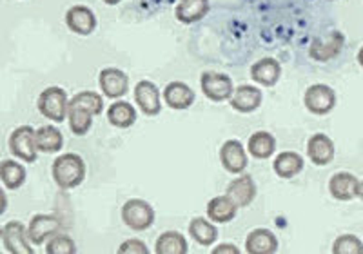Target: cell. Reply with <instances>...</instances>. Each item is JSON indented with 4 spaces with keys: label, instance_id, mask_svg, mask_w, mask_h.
Instances as JSON below:
<instances>
[{
    "label": "cell",
    "instance_id": "obj_7",
    "mask_svg": "<svg viewBox=\"0 0 363 254\" xmlns=\"http://www.w3.org/2000/svg\"><path fill=\"white\" fill-rule=\"evenodd\" d=\"M2 245L9 254H33L35 249L31 247V240L28 236V227L18 220H11L4 223L0 231Z\"/></svg>",
    "mask_w": 363,
    "mask_h": 254
},
{
    "label": "cell",
    "instance_id": "obj_9",
    "mask_svg": "<svg viewBox=\"0 0 363 254\" xmlns=\"http://www.w3.org/2000/svg\"><path fill=\"white\" fill-rule=\"evenodd\" d=\"M220 162L231 175H242L247 169V151L240 140H225L220 148Z\"/></svg>",
    "mask_w": 363,
    "mask_h": 254
},
{
    "label": "cell",
    "instance_id": "obj_33",
    "mask_svg": "<svg viewBox=\"0 0 363 254\" xmlns=\"http://www.w3.org/2000/svg\"><path fill=\"white\" fill-rule=\"evenodd\" d=\"M45 253L48 254H74L77 253V245H74L73 238L67 236L64 233L55 234L53 238L48 240L45 245Z\"/></svg>",
    "mask_w": 363,
    "mask_h": 254
},
{
    "label": "cell",
    "instance_id": "obj_31",
    "mask_svg": "<svg viewBox=\"0 0 363 254\" xmlns=\"http://www.w3.org/2000/svg\"><path fill=\"white\" fill-rule=\"evenodd\" d=\"M69 102L77 104V106H82L89 111L93 116L102 115L104 102H102V94H99L96 91H80L69 100Z\"/></svg>",
    "mask_w": 363,
    "mask_h": 254
},
{
    "label": "cell",
    "instance_id": "obj_16",
    "mask_svg": "<svg viewBox=\"0 0 363 254\" xmlns=\"http://www.w3.org/2000/svg\"><path fill=\"white\" fill-rule=\"evenodd\" d=\"M335 142L323 133H316L307 142V156H309V160L314 165H320V167L329 165L330 162L335 160Z\"/></svg>",
    "mask_w": 363,
    "mask_h": 254
},
{
    "label": "cell",
    "instance_id": "obj_15",
    "mask_svg": "<svg viewBox=\"0 0 363 254\" xmlns=\"http://www.w3.org/2000/svg\"><path fill=\"white\" fill-rule=\"evenodd\" d=\"M345 45V35L333 31L325 40H314L309 48V57L316 62H329L342 53Z\"/></svg>",
    "mask_w": 363,
    "mask_h": 254
},
{
    "label": "cell",
    "instance_id": "obj_14",
    "mask_svg": "<svg viewBox=\"0 0 363 254\" xmlns=\"http://www.w3.org/2000/svg\"><path fill=\"white\" fill-rule=\"evenodd\" d=\"M66 26L77 35L87 37L96 29V17L93 9L84 4H77L67 9L66 13Z\"/></svg>",
    "mask_w": 363,
    "mask_h": 254
},
{
    "label": "cell",
    "instance_id": "obj_11",
    "mask_svg": "<svg viewBox=\"0 0 363 254\" xmlns=\"http://www.w3.org/2000/svg\"><path fill=\"white\" fill-rule=\"evenodd\" d=\"M99 84L102 93L111 100L122 99L129 91L128 73H124L122 70H116V67H106V70L100 71Z\"/></svg>",
    "mask_w": 363,
    "mask_h": 254
},
{
    "label": "cell",
    "instance_id": "obj_8",
    "mask_svg": "<svg viewBox=\"0 0 363 254\" xmlns=\"http://www.w3.org/2000/svg\"><path fill=\"white\" fill-rule=\"evenodd\" d=\"M64 229L62 220L55 214H35L29 221L28 227V236L33 245H42L48 242L50 238L58 234Z\"/></svg>",
    "mask_w": 363,
    "mask_h": 254
},
{
    "label": "cell",
    "instance_id": "obj_39",
    "mask_svg": "<svg viewBox=\"0 0 363 254\" xmlns=\"http://www.w3.org/2000/svg\"><path fill=\"white\" fill-rule=\"evenodd\" d=\"M329 2H335V0H329Z\"/></svg>",
    "mask_w": 363,
    "mask_h": 254
},
{
    "label": "cell",
    "instance_id": "obj_34",
    "mask_svg": "<svg viewBox=\"0 0 363 254\" xmlns=\"http://www.w3.org/2000/svg\"><path fill=\"white\" fill-rule=\"evenodd\" d=\"M118 253L120 254H147L149 249L147 245H145L142 240H138V238H129V240H125V242L120 243L118 247Z\"/></svg>",
    "mask_w": 363,
    "mask_h": 254
},
{
    "label": "cell",
    "instance_id": "obj_20",
    "mask_svg": "<svg viewBox=\"0 0 363 254\" xmlns=\"http://www.w3.org/2000/svg\"><path fill=\"white\" fill-rule=\"evenodd\" d=\"M245 250L249 254H274L278 250L277 234L269 229H255L245 238Z\"/></svg>",
    "mask_w": 363,
    "mask_h": 254
},
{
    "label": "cell",
    "instance_id": "obj_23",
    "mask_svg": "<svg viewBox=\"0 0 363 254\" xmlns=\"http://www.w3.org/2000/svg\"><path fill=\"white\" fill-rule=\"evenodd\" d=\"M303 156L298 155L296 151H284L277 155V160L272 162V169L278 177L284 180H291V178L298 177L303 171Z\"/></svg>",
    "mask_w": 363,
    "mask_h": 254
},
{
    "label": "cell",
    "instance_id": "obj_37",
    "mask_svg": "<svg viewBox=\"0 0 363 254\" xmlns=\"http://www.w3.org/2000/svg\"><path fill=\"white\" fill-rule=\"evenodd\" d=\"M358 64L363 67V45L359 48V51H358Z\"/></svg>",
    "mask_w": 363,
    "mask_h": 254
},
{
    "label": "cell",
    "instance_id": "obj_12",
    "mask_svg": "<svg viewBox=\"0 0 363 254\" xmlns=\"http://www.w3.org/2000/svg\"><path fill=\"white\" fill-rule=\"evenodd\" d=\"M264 102V94H262L260 87L251 86V84H242V86L235 87V93L229 99V104L235 111L238 113H244V115H249V113H255L258 107Z\"/></svg>",
    "mask_w": 363,
    "mask_h": 254
},
{
    "label": "cell",
    "instance_id": "obj_2",
    "mask_svg": "<svg viewBox=\"0 0 363 254\" xmlns=\"http://www.w3.org/2000/svg\"><path fill=\"white\" fill-rule=\"evenodd\" d=\"M37 107L40 111V115L45 118L53 120V122H64L69 111V100H67V93L58 86L45 87L40 93L37 100Z\"/></svg>",
    "mask_w": 363,
    "mask_h": 254
},
{
    "label": "cell",
    "instance_id": "obj_28",
    "mask_svg": "<svg viewBox=\"0 0 363 254\" xmlns=\"http://www.w3.org/2000/svg\"><path fill=\"white\" fill-rule=\"evenodd\" d=\"M108 122L118 129H128L136 122V109L124 100L113 102L108 109Z\"/></svg>",
    "mask_w": 363,
    "mask_h": 254
},
{
    "label": "cell",
    "instance_id": "obj_4",
    "mask_svg": "<svg viewBox=\"0 0 363 254\" xmlns=\"http://www.w3.org/2000/svg\"><path fill=\"white\" fill-rule=\"evenodd\" d=\"M9 151L15 158L24 160L28 164L37 162L38 149L35 140V129L31 126H18L9 135Z\"/></svg>",
    "mask_w": 363,
    "mask_h": 254
},
{
    "label": "cell",
    "instance_id": "obj_3",
    "mask_svg": "<svg viewBox=\"0 0 363 254\" xmlns=\"http://www.w3.org/2000/svg\"><path fill=\"white\" fill-rule=\"evenodd\" d=\"M122 220L135 233H144L155 223V209L142 198H131L122 205Z\"/></svg>",
    "mask_w": 363,
    "mask_h": 254
},
{
    "label": "cell",
    "instance_id": "obj_21",
    "mask_svg": "<svg viewBox=\"0 0 363 254\" xmlns=\"http://www.w3.org/2000/svg\"><path fill=\"white\" fill-rule=\"evenodd\" d=\"M209 0H178L174 8V17L182 24H194L200 22L209 13Z\"/></svg>",
    "mask_w": 363,
    "mask_h": 254
},
{
    "label": "cell",
    "instance_id": "obj_10",
    "mask_svg": "<svg viewBox=\"0 0 363 254\" xmlns=\"http://www.w3.org/2000/svg\"><path fill=\"white\" fill-rule=\"evenodd\" d=\"M133 94H135L136 106L140 107V111L145 116L160 115V89L157 87V84L151 82V80H140V82L135 86Z\"/></svg>",
    "mask_w": 363,
    "mask_h": 254
},
{
    "label": "cell",
    "instance_id": "obj_26",
    "mask_svg": "<svg viewBox=\"0 0 363 254\" xmlns=\"http://www.w3.org/2000/svg\"><path fill=\"white\" fill-rule=\"evenodd\" d=\"M38 153L44 155H53L64 148V136L55 126H42L35 131Z\"/></svg>",
    "mask_w": 363,
    "mask_h": 254
},
{
    "label": "cell",
    "instance_id": "obj_27",
    "mask_svg": "<svg viewBox=\"0 0 363 254\" xmlns=\"http://www.w3.org/2000/svg\"><path fill=\"white\" fill-rule=\"evenodd\" d=\"M155 253L157 254H187L189 245H187L186 236L178 231H165L157 238L155 243Z\"/></svg>",
    "mask_w": 363,
    "mask_h": 254
},
{
    "label": "cell",
    "instance_id": "obj_22",
    "mask_svg": "<svg viewBox=\"0 0 363 254\" xmlns=\"http://www.w3.org/2000/svg\"><path fill=\"white\" fill-rule=\"evenodd\" d=\"M236 211H238V205L227 194L211 198L207 204V218L215 223H229L236 218Z\"/></svg>",
    "mask_w": 363,
    "mask_h": 254
},
{
    "label": "cell",
    "instance_id": "obj_25",
    "mask_svg": "<svg viewBox=\"0 0 363 254\" xmlns=\"http://www.w3.org/2000/svg\"><path fill=\"white\" fill-rule=\"evenodd\" d=\"M189 236L199 245L211 247L218 240V229H216L215 221L196 216L189 221Z\"/></svg>",
    "mask_w": 363,
    "mask_h": 254
},
{
    "label": "cell",
    "instance_id": "obj_30",
    "mask_svg": "<svg viewBox=\"0 0 363 254\" xmlns=\"http://www.w3.org/2000/svg\"><path fill=\"white\" fill-rule=\"evenodd\" d=\"M93 118H95V116L91 115L86 107L69 102L67 120H69V127H71V131H73V135L77 136L87 135V131H89L91 126H93Z\"/></svg>",
    "mask_w": 363,
    "mask_h": 254
},
{
    "label": "cell",
    "instance_id": "obj_6",
    "mask_svg": "<svg viewBox=\"0 0 363 254\" xmlns=\"http://www.w3.org/2000/svg\"><path fill=\"white\" fill-rule=\"evenodd\" d=\"M303 104L309 113L316 116L329 115L336 106V93L333 87L327 84H313L306 89L303 94Z\"/></svg>",
    "mask_w": 363,
    "mask_h": 254
},
{
    "label": "cell",
    "instance_id": "obj_36",
    "mask_svg": "<svg viewBox=\"0 0 363 254\" xmlns=\"http://www.w3.org/2000/svg\"><path fill=\"white\" fill-rule=\"evenodd\" d=\"M104 4H108V6H116V4H120V2H122V0H102Z\"/></svg>",
    "mask_w": 363,
    "mask_h": 254
},
{
    "label": "cell",
    "instance_id": "obj_29",
    "mask_svg": "<svg viewBox=\"0 0 363 254\" xmlns=\"http://www.w3.org/2000/svg\"><path fill=\"white\" fill-rule=\"evenodd\" d=\"M26 177V167L17 160H4L0 164V178H2V184L9 191H17L24 185Z\"/></svg>",
    "mask_w": 363,
    "mask_h": 254
},
{
    "label": "cell",
    "instance_id": "obj_32",
    "mask_svg": "<svg viewBox=\"0 0 363 254\" xmlns=\"http://www.w3.org/2000/svg\"><path fill=\"white\" fill-rule=\"evenodd\" d=\"M330 250L333 254H363V242L356 234H340Z\"/></svg>",
    "mask_w": 363,
    "mask_h": 254
},
{
    "label": "cell",
    "instance_id": "obj_1",
    "mask_svg": "<svg viewBox=\"0 0 363 254\" xmlns=\"http://www.w3.org/2000/svg\"><path fill=\"white\" fill-rule=\"evenodd\" d=\"M86 162L77 153H64L51 165L55 184L62 191H71V189L79 187L86 180Z\"/></svg>",
    "mask_w": 363,
    "mask_h": 254
},
{
    "label": "cell",
    "instance_id": "obj_19",
    "mask_svg": "<svg viewBox=\"0 0 363 254\" xmlns=\"http://www.w3.org/2000/svg\"><path fill=\"white\" fill-rule=\"evenodd\" d=\"M256 193L258 191H256L255 180H252L251 175H244V172L227 185L225 191L227 197H231L238 207H247V205H251L255 201Z\"/></svg>",
    "mask_w": 363,
    "mask_h": 254
},
{
    "label": "cell",
    "instance_id": "obj_17",
    "mask_svg": "<svg viewBox=\"0 0 363 254\" xmlns=\"http://www.w3.org/2000/svg\"><path fill=\"white\" fill-rule=\"evenodd\" d=\"M281 77V64L272 57L256 60L251 66V78L264 87L277 86Z\"/></svg>",
    "mask_w": 363,
    "mask_h": 254
},
{
    "label": "cell",
    "instance_id": "obj_35",
    "mask_svg": "<svg viewBox=\"0 0 363 254\" xmlns=\"http://www.w3.org/2000/svg\"><path fill=\"white\" fill-rule=\"evenodd\" d=\"M213 254H240V249L235 243H222L213 249Z\"/></svg>",
    "mask_w": 363,
    "mask_h": 254
},
{
    "label": "cell",
    "instance_id": "obj_13",
    "mask_svg": "<svg viewBox=\"0 0 363 254\" xmlns=\"http://www.w3.org/2000/svg\"><path fill=\"white\" fill-rule=\"evenodd\" d=\"M329 193L338 201L354 200V198H359V180L352 172H336L329 180Z\"/></svg>",
    "mask_w": 363,
    "mask_h": 254
},
{
    "label": "cell",
    "instance_id": "obj_18",
    "mask_svg": "<svg viewBox=\"0 0 363 254\" xmlns=\"http://www.w3.org/2000/svg\"><path fill=\"white\" fill-rule=\"evenodd\" d=\"M162 99H164V102L167 104L171 109L182 111L193 106L196 94H194V91L191 89L186 82H178V80H174V82H169L164 87Z\"/></svg>",
    "mask_w": 363,
    "mask_h": 254
},
{
    "label": "cell",
    "instance_id": "obj_5",
    "mask_svg": "<svg viewBox=\"0 0 363 254\" xmlns=\"http://www.w3.org/2000/svg\"><path fill=\"white\" fill-rule=\"evenodd\" d=\"M200 87L206 99L211 102H225L235 93V86H233V78L225 73H216V71H206L200 77Z\"/></svg>",
    "mask_w": 363,
    "mask_h": 254
},
{
    "label": "cell",
    "instance_id": "obj_24",
    "mask_svg": "<svg viewBox=\"0 0 363 254\" xmlns=\"http://www.w3.org/2000/svg\"><path fill=\"white\" fill-rule=\"evenodd\" d=\"M247 151L256 160H267L277 151V138L269 131L252 133L247 142Z\"/></svg>",
    "mask_w": 363,
    "mask_h": 254
},
{
    "label": "cell",
    "instance_id": "obj_38",
    "mask_svg": "<svg viewBox=\"0 0 363 254\" xmlns=\"http://www.w3.org/2000/svg\"><path fill=\"white\" fill-rule=\"evenodd\" d=\"M359 198H362V200H363V180L359 182Z\"/></svg>",
    "mask_w": 363,
    "mask_h": 254
}]
</instances>
